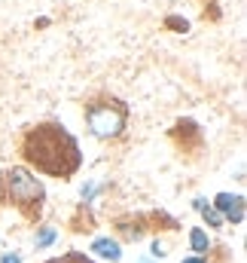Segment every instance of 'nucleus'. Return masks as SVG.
Here are the masks:
<instances>
[{"label": "nucleus", "instance_id": "nucleus-1", "mask_svg": "<svg viewBox=\"0 0 247 263\" xmlns=\"http://www.w3.org/2000/svg\"><path fill=\"white\" fill-rule=\"evenodd\" d=\"M18 153L31 168H37L46 178H58V181L73 178L83 165V153H79L76 138L61 123H52V120L28 126L22 132Z\"/></svg>", "mask_w": 247, "mask_h": 263}, {"label": "nucleus", "instance_id": "nucleus-2", "mask_svg": "<svg viewBox=\"0 0 247 263\" xmlns=\"http://www.w3.org/2000/svg\"><path fill=\"white\" fill-rule=\"evenodd\" d=\"M0 205L15 208L28 223H37L46 208V187L28 168L12 165L0 172Z\"/></svg>", "mask_w": 247, "mask_h": 263}, {"label": "nucleus", "instance_id": "nucleus-3", "mask_svg": "<svg viewBox=\"0 0 247 263\" xmlns=\"http://www.w3.org/2000/svg\"><path fill=\"white\" fill-rule=\"evenodd\" d=\"M86 123L95 138H104V141L122 138L128 123V104L116 95H95L86 101Z\"/></svg>", "mask_w": 247, "mask_h": 263}, {"label": "nucleus", "instance_id": "nucleus-4", "mask_svg": "<svg viewBox=\"0 0 247 263\" xmlns=\"http://www.w3.org/2000/svg\"><path fill=\"white\" fill-rule=\"evenodd\" d=\"M217 208H223V211H226V217H229V220H235V223H241V220H244V199H241V196L220 193V196H217Z\"/></svg>", "mask_w": 247, "mask_h": 263}, {"label": "nucleus", "instance_id": "nucleus-5", "mask_svg": "<svg viewBox=\"0 0 247 263\" xmlns=\"http://www.w3.org/2000/svg\"><path fill=\"white\" fill-rule=\"evenodd\" d=\"M95 251H98L101 257L119 260V245H116V242H110V239H98V242H95Z\"/></svg>", "mask_w": 247, "mask_h": 263}, {"label": "nucleus", "instance_id": "nucleus-6", "mask_svg": "<svg viewBox=\"0 0 247 263\" xmlns=\"http://www.w3.org/2000/svg\"><path fill=\"white\" fill-rule=\"evenodd\" d=\"M43 263H95L92 257H86L83 251H67V254H61V257H49V260Z\"/></svg>", "mask_w": 247, "mask_h": 263}, {"label": "nucleus", "instance_id": "nucleus-7", "mask_svg": "<svg viewBox=\"0 0 247 263\" xmlns=\"http://www.w3.org/2000/svg\"><path fill=\"white\" fill-rule=\"evenodd\" d=\"M189 242H192V251H198V254L208 251V236H204L201 230H192V233H189Z\"/></svg>", "mask_w": 247, "mask_h": 263}, {"label": "nucleus", "instance_id": "nucleus-8", "mask_svg": "<svg viewBox=\"0 0 247 263\" xmlns=\"http://www.w3.org/2000/svg\"><path fill=\"white\" fill-rule=\"evenodd\" d=\"M52 236H55V233H52V230L46 227V230L40 233V239H37V245H49V242H52Z\"/></svg>", "mask_w": 247, "mask_h": 263}, {"label": "nucleus", "instance_id": "nucleus-9", "mask_svg": "<svg viewBox=\"0 0 247 263\" xmlns=\"http://www.w3.org/2000/svg\"><path fill=\"white\" fill-rule=\"evenodd\" d=\"M204 220H208V223H220V214H217V211H204Z\"/></svg>", "mask_w": 247, "mask_h": 263}, {"label": "nucleus", "instance_id": "nucleus-10", "mask_svg": "<svg viewBox=\"0 0 247 263\" xmlns=\"http://www.w3.org/2000/svg\"><path fill=\"white\" fill-rule=\"evenodd\" d=\"M3 263H18V257H6Z\"/></svg>", "mask_w": 247, "mask_h": 263}, {"label": "nucleus", "instance_id": "nucleus-11", "mask_svg": "<svg viewBox=\"0 0 247 263\" xmlns=\"http://www.w3.org/2000/svg\"><path fill=\"white\" fill-rule=\"evenodd\" d=\"M183 263H201V260H183Z\"/></svg>", "mask_w": 247, "mask_h": 263}]
</instances>
